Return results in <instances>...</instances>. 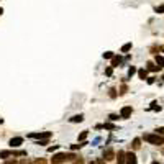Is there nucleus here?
Here are the masks:
<instances>
[{
  "instance_id": "obj_21",
  "label": "nucleus",
  "mask_w": 164,
  "mask_h": 164,
  "mask_svg": "<svg viewBox=\"0 0 164 164\" xmlns=\"http://www.w3.org/2000/svg\"><path fill=\"white\" fill-rule=\"evenodd\" d=\"M103 128H105V130H115V125H113V123H105V125H103Z\"/></svg>"
},
{
  "instance_id": "obj_3",
  "label": "nucleus",
  "mask_w": 164,
  "mask_h": 164,
  "mask_svg": "<svg viewBox=\"0 0 164 164\" xmlns=\"http://www.w3.org/2000/svg\"><path fill=\"white\" fill-rule=\"evenodd\" d=\"M28 138L38 139V141H43V139H49L51 138V131H40V133H30Z\"/></svg>"
},
{
  "instance_id": "obj_19",
  "label": "nucleus",
  "mask_w": 164,
  "mask_h": 164,
  "mask_svg": "<svg viewBox=\"0 0 164 164\" xmlns=\"http://www.w3.org/2000/svg\"><path fill=\"white\" fill-rule=\"evenodd\" d=\"M133 74H136V67L131 66V67L128 69V77H133Z\"/></svg>"
},
{
  "instance_id": "obj_10",
  "label": "nucleus",
  "mask_w": 164,
  "mask_h": 164,
  "mask_svg": "<svg viewBox=\"0 0 164 164\" xmlns=\"http://www.w3.org/2000/svg\"><path fill=\"white\" fill-rule=\"evenodd\" d=\"M82 120H84V115H82V113H79V115H74V117L71 118L72 123H81Z\"/></svg>"
},
{
  "instance_id": "obj_20",
  "label": "nucleus",
  "mask_w": 164,
  "mask_h": 164,
  "mask_svg": "<svg viewBox=\"0 0 164 164\" xmlns=\"http://www.w3.org/2000/svg\"><path fill=\"white\" fill-rule=\"evenodd\" d=\"M84 144H87V143L84 141V143H81V144H72V146H71V149H72V151H74V149H81L82 146H84Z\"/></svg>"
},
{
  "instance_id": "obj_2",
  "label": "nucleus",
  "mask_w": 164,
  "mask_h": 164,
  "mask_svg": "<svg viewBox=\"0 0 164 164\" xmlns=\"http://www.w3.org/2000/svg\"><path fill=\"white\" fill-rule=\"evenodd\" d=\"M143 139L144 141H148V143L151 144H156V146H161V144H164V138L161 136V135H151V133H146L143 135Z\"/></svg>"
},
{
  "instance_id": "obj_12",
  "label": "nucleus",
  "mask_w": 164,
  "mask_h": 164,
  "mask_svg": "<svg viewBox=\"0 0 164 164\" xmlns=\"http://www.w3.org/2000/svg\"><path fill=\"white\" fill-rule=\"evenodd\" d=\"M139 146H141V139H139V138H135L133 139V144H131V148H133V149H139Z\"/></svg>"
},
{
  "instance_id": "obj_11",
  "label": "nucleus",
  "mask_w": 164,
  "mask_h": 164,
  "mask_svg": "<svg viewBox=\"0 0 164 164\" xmlns=\"http://www.w3.org/2000/svg\"><path fill=\"white\" fill-rule=\"evenodd\" d=\"M10 156H13V151H8V149L0 151V158H10Z\"/></svg>"
},
{
  "instance_id": "obj_30",
  "label": "nucleus",
  "mask_w": 164,
  "mask_h": 164,
  "mask_svg": "<svg viewBox=\"0 0 164 164\" xmlns=\"http://www.w3.org/2000/svg\"><path fill=\"white\" fill-rule=\"evenodd\" d=\"M36 144H40V146H43V144H48V139H43V141H38Z\"/></svg>"
},
{
  "instance_id": "obj_5",
  "label": "nucleus",
  "mask_w": 164,
  "mask_h": 164,
  "mask_svg": "<svg viewBox=\"0 0 164 164\" xmlns=\"http://www.w3.org/2000/svg\"><path fill=\"white\" fill-rule=\"evenodd\" d=\"M103 159L105 161H112V159H115V151H113L112 148H108L103 151Z\"/></svg>"
},
{
  "instance_id": "obj_17",
  "label": "nucleus",
  "mask_w": 164,
  "mask_h": 164,
  "mask_svg": "<svg viewBox=\"0 0 164 164\" xmlns=\"http://www.w3.org/2000/svg\"><path fill=\"white\" fill-rule=\"evenodd\" d=\"M130 49H131V43H126V44L122 46V53H128Z\"/></svg>"
},
{
  "instance_id": "obj_8",
  "label": "nucleus",
  "mask_w": 164,
  "mask_h": 164,
  "mask_svg": "<svg viewBox=\"0 0 164 164\" xmlns=\"http://www.w3.org/2000/svg\"><path fill=\"white\" fill-rule=\"evenodd\" d=\"M126 164H136V156H135V153H126Z\"/></svg>"
},
{
  "instance_id": "obj_37",
  "label": "nucleus",
  "mask_w": 164,
  "mask_h": 164,
  "mask_svg": "<svg viewBox=\"0 0 164 164\" xmlns=\"http://www.w3.org/2000/svg\"><path fill=\"white\" fill-rule=\"evenodd\" d=\"M163 154H164V149H163Z\"/></svg>"
},
{
  "instance_id": "obj_15",
  "label": "nucleus",
  "mask_w": 164,
  "mask_h": 164,
  "mask_svg": "<svg viewBox=\"0 0 164 164\" xmlns=\"http://www.w3.org/2000/svg\"><path fill=\"white\" fill-rule=\"evenodd\" d=\"M87 135H89V131H87V130H84V131L79 135V141H81V143H84V139L87 138Z\"/></svg>"
},
{
  "instance_id": "obj_36",
  "label": "nucleus",
  "mask_w": 164,
  "mask_h": 164,
  "mask_svg": "<svg viewBox=\"0 0 164 164\" xmlns=\"http://www.w3.org/2000/svg\"><path fill=\"white\" fill-rule=\"evenodd\" d=\"M90 164H97V163H90Z\"/></svg>"
},
{
  "instance_id": "obj_14",
  "label": "nucleus",
  "mask_w": 164,
  "mask_h": 164,
  "mask_svg": "<svg viewBox=\"0 0 164 164\" xmlns=\"http://www.w3.org/2000/svg\"><path fill=\"white\" fill-rule=\"evenodd\" d=\"M120 62H122V57H120V56H115V57L112 59V67H117Z\"/></svg>"
},
{
  "instance_id": "obj_18",
  "label": "nucleus",
  "mask_w": 164,
  "mask_h": 164,
  "mask_svg": "<svg viewBox=\"0 0 164 164\" xmlns=\"http://www.w3.org/2000/svg\"><path fill=\"white\" fill-rule=\"evenodd\" d=\"M103 57H105V59H113V53L112 51H107V53H103Z\"/></svg>"
},
{
  "instance_id": "obj_28",
  "label": "nucleus",
  "mask_w": 164,
  "mask_h": 164,
  "mask_svg": "<svg viewBox=\"0 0 164 164\" xmlns=\"http://www.w3.org/2000/svg\"><path fill=\"white\" fill-rule=\"evenodd\" d=\"M57 148H59V146H57V144H54V146H49V148H48V151H49V153H53V151H56Z\"/></svg>"
},
{
  "instance_id": "obj_6",
  "label": "nucleus",
  "mask_w": 164,
  "mask_h": 164,
  "mask_svg": "<svg viewBox=\"0 0 164 164\" xmlns=\"http://www.w3.org/2000/svg\"><path fill=\"white\" fill-rule=\"evenodd\" d=\"M117 164H126V153H125V151H118Z\"/></svg>"
},
{
  "instance_id": "obj_16",
  "label": "nucleus",
  "mask_w": 164,
  "mask_h": 164,
  "mask_svg": "<svg viewBox=\"0 0 164 164\" xmlns=\"http://www.w3.org/2000/svg\"><path fill=\"white\" fill-rule=\"evenodd\" d=\"M156 64L159 67H164V57L163 56H156Z\"/></svg>"
},
{
  "instance_id": "obj_9",
  "label": "nucleus",
  "mask_w": 164,
  "mask_h": 164,
  "mask_svg": "<svg viewBox=\"0 0 164 164\" xmlns=\"http://www.w3.org/2000/svg\"><path fill=\"white\" fill-rule=\"evenodd\" d=\"M138 77H139V79H143V81H144V79H148V69H139V71H138Z\"/></svg>"
},
{
  "instance_id": "obj_33",
  "label": "nucleus",
  "mask_w": 164,
  "mask_h": 164,
  "mask_svg": "<svg viewBox=\"0 0 164 164\" xmlns=\"http://www.w3.org/2000/svg\"><path fill=\"white\" fill-rule=\"evenodd\" d=\"M97 164H105V159H100V161H97Z\"/></svg>"
},
{
  "instance_id": "obj_29",
  "label": "nucleus",
  "mask_w": 164,
  "mask_h": 164,
  "mask_svg": "<svg viewBox=\"0 0 164 164\" xmlns=\"http://www.w3.org/2000/svg\"><path fill=\"white\" fill-rule=\"evenodd\" d=\"M3 164H18V163H16L15 159H10V161H5Z\"/></svg>"
},
{
  "instance_id": "obj_24",
  "label": "nucleus",
  "mask_w": 164,
  "mask_h": 164,
  "mask_svg": "<svg viewBox=\"0 0 164 164\" xmlns=\"http://www.w3.org/2000/svg\"><path fill=\"white\" fill-rule=\"evenodd\" d=\"M151 108H154V110H158V112L161 110V107L158 105V102H153V103H151Z\"/></svg>"
},
{
  "instance_id": "obj_25",
  "label": "nucleus",
  "mask_w": 164,
  "mask_h": 164,
  "mask_svg": "<svg viewBox=\"0 0 164 164\" xmlns=\"http://www.w3.org/2000/svg\"><path fill=\"white\" fill-rule=\"evenodd\" d=\"M156 133L163 136V135H164V126H159V128H156Z\"/></svg>"
},
{
  "instance_id": "obj_31",
  "label": "nucleus",
  "mask_w": 164,
  "mask_h": 164,
  "mask_svg": "<svg viewBox=\"0 0 164 164\" xmlns=\"http://www.w3.org/2000/svg\"><path fill=\"white\" fill-rule=\"evenodd\" d=\"M72 164H84V161L82 159H76V161H72Z\"/></svg>"
},
{
  "instance_id": "obj_27",
  "label": "nucleus",
  "mask_w": 164,
  "mask_h": 164,
  "mask_svg": "<svg viewBox=\"0 0 164 164\" xmlns=\"http://www.w3.org/2000/svg\"><path fill=\"white\" fill-rule=\"evenodd\" d=\"M112 72H113V67H112V66L105 69V74H107V76H112Z\"/></svg>"
},
{
  "instance_id": "obj_23",
  "label": "nucleus",
  "mask_w": 164,
  "mask_h": 164,
  "mask_svg": "<svg viewBox=\"0 0 164 164\" xmlns=\"http://www.w3.org/2000/svg\"><path fill=\"white\" fill-rule=\"evenodd\" d=\"M33 164H48V163H46V159L40 158V159H36V161H35V163H33Z\"/></svg>"
},
{
  "instance_id": "obj_32",
  "label": "nucleus",
  "mask_w": 164,
  "mask_h": 164,
  "mask_svg": "<svg viewBox=\"0 0 164 164\" xmlns=\"http://www.w3.org/2000/svg\"><path fill=\"white\" fill-rule=\"evenodd\" d=\"M110 120H118V115H115V113H112V115H110Z\"/></svg>"
},
{
  "instance_id": "obj_1",
  "label": "nucleus",
  "mask_w": 164,
  "mask_h": 164,
  "mask_svg": "<svg viewBox=\"0 0 164 164\" xmlns=\"http://www.w3.org/2000/svg\"><path fill=\"white\" fill-rule=\"evenodd\" d=\"M64 161H76V156H74L72 153H69V154H66V153H57V154H54V156H53L51 164H62Z\"/></svg>"
},
{
  "instance_id": "obj_35",
  "label": "nucleus",
  "mask_w": 164,
  "mask_h": 164,
  "mask_svg": "<svg viewBox=\"0 0 164 164\" xmlns=\"http://www.w3.org/2000/svg\"><path fill=\"white\" fill-rule=\"evenodd\" d=\"M2 13H3V10H2V7H0V15H2Z\"/></svg>"
},
{
  "instance_id": "obj_7",
  "label": "nucleus",
  "mask_w": 164,
  "mask_h": 164,
  "mask_svg": "<svg viewBox=\"0 0 164 164\" xmlns=\"http://www.w3.org/2000/svg\"><path fill=\"white\" fill-rule=\"evenodd\" d=\"M21 143H23V138H21V136H16V138H12L10 141H8V144H10L12 148H16V146H20Z\"/></svg>"
},
{
  "instance_id": "obj_13",
  "label": "nucleus",
  "mask_w": 164,
  "mask_h": 164,
  "mask_svg": "<svg viewBox=\"0 0 164 164\" xmlns=\"http://www.w3.org/2000/svg\"><path fill=\"white\" fill-rule=\"evenodd\" d=\"M146 69H148V71H158V69H159V66H154V64H153V62H146Z\"/></svg>"
},
{
  "instance_id": "obj_4",
  "label": "nucleus",
  "mask_w": 164,
  "mask_h": 164,
  "mask_svg": "<svg viewBox=\"0 0 164 164\" xmlns=\"http://www.w3.org/2000/svg\"><path fill=\"white\" fill-rule=\"evenodd\" d=\"M131 113H133V108L130 107V105H126V107H123L120 110V118H130Z\"/></svg>"
},
{
  "instance_id": "obj_38",
  "label": "nucleus",
  "mask_w": 164,
  "mask_h": 164,
  "mask_svg": "<svg viewBox=\"0 0 164 164\" xmlns=\"http://www.w3.org/2000/svg\"><path fill=\"white\" fill-rule=\"evenodd\" d=\"M163 79H164V74H163Z\"/></svg>"
},
{
  "instance_id": "obj_26",
  "label": "nucleus",
  "mask_w": 164,
  "mask_h": 164,
  "mask_svg": "<svg viewBox=\"0 0 164 164\" xmlns=\"http://www.w3.org/2000/svg\"><path fill=\"white\" fill-rule=\"evenodd\" d=\"M156 13H164V3H163V5H159L158 8H156Z\"/></svg>"
},
{
  "instance_id": "obj_34",
  "label": "nucleus",
  "mask_w": 164,
  "mask_h": 164,
  "mask_svg": "<svg viewBox=\"0 0 164 164\" xmlns=\"http://www.w3.org/2000/svg\"><path fill=\"white\" fill-rule=\"evenodd\" d=\"M151 164H159V163H158V161H153V163H151Z\"/></svg>"
},
{
  "instance_id": "obj_22",
  "label": "nucleus",
  "mask_w": 164,
  "mask_h": 164,
  "mask_svg": "<svg viewBox=\"0 0 164 164\" xmlns=\"http://www.w3.org/2000/svg\"><path fill=\"white\" fill-rule=\"evenodd\" d=\"M13 156H26V151H13Z\"/></svg>"
}]
</instances>
